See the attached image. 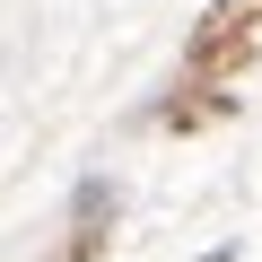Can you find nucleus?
<instances>
[{
	"mask_svg": "<svg viewBox=\"0 0 262 262\" xmlns=\"http://www.w3.org/2000/svg\"><path fill=\"white\" fill-rule=\"evenodd\" d=\"M253 27H262V0H210L201 27H192V44H184V61H192V70H219V61L245 53Z\"/></svg>",
	"mask_w": 262,
	"mask_h": 262,
	"instance_id": "f257e3e1",
	"label": "nucleus"
},
{
	"mask_svg": "<svg viewBox=\"0 0 262 262\" xmlns=\"http://www.w3.org/2000/svg\"><path fill=\"white\" fill-rule=\"evenodd\" d=\"M114 219V184H79V236H70V262L96 253V227Z\"/></svg>",
	"mask_w": 262,
	"mask_h": 262,
	"instance_id": "f03ea898",
	"label": "nucleus"
}]
</instances>
